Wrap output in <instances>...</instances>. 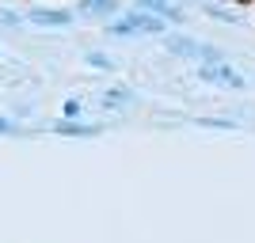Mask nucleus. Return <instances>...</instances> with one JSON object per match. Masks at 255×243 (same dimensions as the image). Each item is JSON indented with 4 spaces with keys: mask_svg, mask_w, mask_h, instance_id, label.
Masks as SVG:
<instances>
[{
    "mask_svg": "<svg viewBox=\"0 0 255 243\" xmlns=\"http://www.w3.org/2000/svg\"><path fill=\"white\" fill-rule=\"evenodd\" d=\"M198 80H206V84H221V87H233V91H244V76L236 73L229 61H221V65H198Z\"/></svg>",
    "mask_w": 255,
    "mask_h": 243,
    "instance_id": "f257e3e1",
    "label": "nucleus"
},
{
    "mask_svg": "<svg viewBox=\"0 0 255 243\" xmlns=\"http://www.w3.org/2000/svg\"><path fill=\"white\" fill-rule=\"evenodd\" d=\"M126 19L133 23V31H137V34H152V38H160V34L168 31V19H160V15H152V11H141V8H129Z\"/></svg>",
    "mask_w": 255,
    "mask_h": 243,
    "instance_id": "f03ea898",
    "label": "nucleus"
},
{
    "mask_svg": "<svg viewBox=\"0 0 255 243\" xmlns=\"http://www.w3.org/2000/svg\"><path fill=\"white\" fill-rule=\"evenodd\" d=\"M27 23H34V27H69V23H73V11H65V8H31L27 11Z\"/></svg>",
    "mask_w": 255,
    "mask_h": 243,
    "instance_id": "7ed1b4c3",
    "label": "nucleus"
},
{
    "mask_svg": "<svg viewBox=\"0 0 255 243\" xmlns=\"http://www.w3.org/2000/svg\"><path fill=\"white\" fill-rule=\"evenodd\" d=\"M133 8L152 11V15H160V19H168V23H183V19H187V11H183L175 0H137Z\"/></svg>",
    "mask_w": 255,
    "mask_h": 243,
    "instance_id": "20e7f679",
    "label": "nucleus"
},
{
    "mask_svg": "<svg viewBox=\"0 0 255 243\" xmlns=\"http://www.w3.org/2000/svg\"><path fill=\"white\" fill-rule=\"evenodd\" d=\"M53 133H61V137H99V133H103V126H84V122L61 118V122H53Z\"/></svg>",
    "mask_w": 255,
    "mask_h": 243,
    "instance_id": "39448f33",
    "label": "nucleus"
},
{
    "mask_svg": "<svg viewBox=\"0 0 255 243\" xmlns=\"http://www.w3.org/2000/svg\"><path fill=\"white\" fill-rule=\"evenodd\" d=\"M164 46H168V53H175V57H191V61H198V42L187 38V34H168Z\"/></svg>",
    "mask_w": 255,
    "mask_h": 243,
    "instance_id": "423d86ee",
    "label": "nucleus"
},
{
    "mask_svg": "<svg viewBox=\"0 0 255 243\" xmlns=\"http://www.w3.org/2000/svg\"><path fill=\"white\" fill-rule=\"evenodd\" d=\"M80 15H103V19H115L118 15V0H80Z\"/></svg>",
    "mask_w": 255,
    "mask_h": 243,
    "instance_id": "0eeeda50",
    "label": "nucleus"
},
{
    "mask_svg": "<svg viewBox=\"0 0 255 243\" xmlns=\"http://www.w3.org/2000/svg\"><path fill=\"white\" fill-rule=\"evenodd\" d=\"M133 91H129V87H111V91H103V106L107 110H118V106H129L133 103Z\"/></svg>",
    "mask_w": 255,
    "mask_h": 243,
    "instance_id": "6e6552de",
    "label": "nucleus"
},
{
    "mask_svg": "<svg viewBox=\"0 0 255 243\" xmlns=\"http://www.w3.org/2000/svg\"><path fill=\"white\" fill-rule=\"evenodd\" d=\"M198 61H202V65H221V61H229V53H225L221 46L198 42Z\"/></svg>",
    "mask_w": 255,
    "mask_h": 243,
    "instance_id": "1a4fd4ad",
    "label": "nucleus"
},
{
    "mask_svg": "<svg viewBox=\"0 0 255 243\" xmlns=\"http://www.w3.org/2000/svg\"><path fill=\"white\" fill-rule=\"evenodd\" d=\"M84 65H88V69H96V73H111V69H115V57H111V53L92 50V53L84 57Z\"/></svg>",
    "mask_w": 255,
    "mask_h": 243,
    "instance_id": "9d476101",
    "label": "nucleus"
},
{
    "mask_svg": "<svg viewBox=\"0 0 255 243\" xmlns=\"http://www.w3.org/2000/svg\"><path fill=\"white\" fill-rule=\"evenodd\" d=\"M198 126H206V129H236V122H229V118H198Z\"/></svg>",
    "mask_w": 255,
    "mask_h": 243,
    "instance_id": "9b49d317",
    "label": "nucleus"
},
{
    "mask_svg": "<svg viewBox=\"0 0 255 243\" xmlns=\"http://www.w3.org/2000/svg\"><path fill=\"white\" fill-rule=\"evenodd\" d=\"M0 23H4V27H23V15L11 11V8H0Z\"/></svg>",
    "mask_w": 255,
    "mask_h": 243,
    "instance_id": "f8f14e48",
    "label": "nucleus"
},
{
    "mask_svg": "<svg viewBox=\"0 0 255 243\" xmlns=\"http://www.w3.org/2000/svg\"><path fill=\"white\" fill-rule=\"evenodd\" d=\"M206 11H210V15H213V19H217V23H233V19H236V15H233V11H229V8H217V4H210V8H206Z\"/></svg>",
    "mask_w": 255,
    "mask_h": 243,
    "instance_id": "ddd939ff",
    "label": "nucleus"
},
{
    "mask_svg": "<svg viewBox=\"0 0 255 243\" xmlns=\"http://www.w3.org/2000/svg\"><path fill=\"white\" fill-rule=\"evenodd\" d=\"M61 114H65V118H76V114H80V99H65Z\"/></svg>",
    "mask_w": 255,
    "mask_h": 243,
    "instance_id": "4468645a",
    "label": "nucleus"
},
{
    "mask_svg": "<svg viewBox=\"0 0 255 243\" xmlns=\"http://www.w3.org/2000/svg\"><path fill=\"white\" fill-rule=\"evenodd\" d=\"M11 133H19V126H15V122H8V118L0 114V137H11Z\"/></svg>",
    "mask_w": 255,
    "mask_h": 243,
    "instance_id": "2eb2a0df",
    "label": "nucleus"
}]
</instances>
